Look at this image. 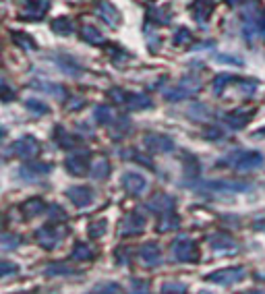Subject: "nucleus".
<instances>
[{
    "label": "nucleus",
    "instance_id": "9",
    "mask_svg": "<svg viewBox=\"0 0 265 294\" xmlns=\"http://www.w3.org/2000/svg\"><path fill=\"white\" fill-rule=\"evenodd\" d=\"M145 145L149 151H156V153H166L174 149V141L166 135H147L145 137Z\"/></svg>",
    "mask_w": 265,
    "mask_h": 294
},
{
    "label": "nucleus",
    "instance_id": "3",
    "mask_svg": "<svg viewBox=\"0 0 265 294\" xmlns=\"http://www.w3.org/2000/svg\"><path fill=\"white\" fill-rule=\"evenodd\" d=\"M245 276H247L245 267H228V269L213 271V274L207 276V280H209V282H215V284H222V286H228V284L240 282Z\"/></svg>",
    "mask_w": 265,
    "mask_h": 294
},
{
    "label": "nucleus",
    "instance_id": "30",
    "mask_svg": "<svg viewBox=\"0 0 265 294\" xmlns=\"http://www.w3.org/2000/svg\"><path fill=\"white\" fill-rule=\"evenodd\" d=\"M15 41L19 44L21 48H25V50H33L35 48V41L31 37H27L25 33H15Z\"/></svg>",
    "mask_w": 265,
    "mask_h": 294
},
{
    "label": "nucleus",
    "instance_id": "36",
    "mask_svg": "<svg viewBox=\"0 0 265 294\" xmlns=\"http://www.w3.org/2000/svg\"><path fill=\"white\" fill-rule=\"evenodd\" d=\"M255 137H265V127H263V129H259V131L255 133Z\"/></svg>",
    "mask_w": 265,
    "mask_h": 294
},
{
    "label": "nucleus",
    "instance_id": "4",
    "mask_svg": "<svg viewBox=\"0 0 265 294\" xmlns=\"http://www.w3.org/2000/svg\"><path fill=\"white\" fill-rule=\"evenodd\" d=\"M64 166H66V170H69L71 174L83 176L87 172V168H90V153H87V151L85 153L83 151H75V153H71L64 160Z\"/></svg>",
    "mask_w": 265,
    "mask_h": 294
},
{
    "label": "nucleus",
    "instance_id": "12",
    "mask_svg": "<svg viewBox=\"0 0 265 294\" xmlns=\"http://www.w3.org/2000/svg\"><path fill=\"white\" fill-rule=\"evenodd\" d=\"M139 255H141L143 263L149 265V267L158 265V263L162 261V251H160V246H158L156 242H147V244H143V246H141V251H139Z\"/></svg>",
    "mask_w": 265,
    "mask_h": 294
},
{
    "label": "nucleus",
    "instance_id": "38",
    "mask_svg": "<svg viewBox=\"0 0 265 294\" xmlns=\"http://www.w3.org/2000/svg\"><path fill=\"white\" fill-rule=\"evenodd\" d=\"M230 5H238V0H230Z\"/></svg>",
    "mask_w": 265,
    "mask_h": 294
},
{
    "label": "nucleus",
    "instance_id": "13",
    "mask_svg": "<svg viewBox=\"0 0 265 294\" xmlns=\"http://www.w3.org/2000/svg\"><path fill=\"white\" fill-rule=\"evenodd\" d=\"M48 172H52V164H27V166L21 168L19 176L31 180V178H37V176L48 174Z\"/></svg>",
    "mask_w": 265,
    "mask_h": 294
},
{
    "label": "nucleus",
    "instance_id": "37",
    "mask_svg": "<svg viewBox=\"0 0 265 294\" xmlns=\"http://www.w3.org/2000/svg\"><path fill=\"white\" fill-rule=\"evenodd\" d=\"M245 294H265V290H251V292H245Z\"/></svg>",
    "mask_w": 265,
    "mask_h": 294
},
{
    "label": "nucleus",
    "instance_id": "1",
    "mask_svg": "<svg viewBox=\"0 0 265 294\" xmlns=\"http://www.w3.org/2000/svg\"><path fill=\"white\" fill-rule=\"evenodd\" d=\"M222 166H230V168H236V170H257L265 164V155L259 153V151H234L230 155H226L222 162Z\"/></svg>",
    "mask_w": 265,
    "mask_h": 294
},
{
    "label": "nucleus",
    "instance_id": "16",
    "mask_svg": "<svg viewBox=\"0 0 265 294\" xmlns=\"http://www.w3.org/2000/svg\"><path fill=\"white\" fill-rule=\"evenodd\" d=\"M249 116H251V112L249 110H236V112H232V114H228V124L232 127V129H242L247 122H249Z\"/></svg>",
    "mask_w": 265,
    "mask_h": 294
},
{
    "label": "nucleus",
    "instance_id": "24",
    "mask_svg": "<svg viewBox=\"0 0 265 294\" xmlns=\"http://www.w3.org/2000/svg\"><path fill=\"white\" fill-rule=\"evenodd\" d=\"M81 33H83V37H85L87 41H92V44H102V41H104V39H102V33H100L96 27H92V25H83Z\"/></svg>",
    "mask_w": 265,
    "mask_h": 294
},
{
    "label": "nucleus",
    "instance_id": "19",
    "mask_svg": "<svg viewBox=\"0 0 265 294\" xmlns=\"http://www.w3.org/2000/svg\"><path fill=\"white\" fill-rule=\"evenodd\" d=\"M73 259H77V261H90V259H94V253H92V248L87 246V244L77 242L75 251H73Z\"/></svg>",
    "mask_w": 265,
    "mask_h": 294
},
{
    "label": "nucleus",
    "instance_id": "34",
    "mask_svg": "<svg viewBox=\"0 0 265 294\" xmlns=\"http://www.w3.org/2000/svg\"><path fill=\"white\" fill-rule=\"evenodd\" d=\"M191 39V33L187 29H179L176 31V44H187Z\"/></svg>",
    "mask_w": 265,
    "mask_h": 294
},
{
    "label": "nucleus",
    "instance_id": "31",
    "mask_svg": "<svg viewBox=\"0 0 265 294\" xmlns=\"http://www.w3.org/2000/svg\"><path fill=\"white\" fill-rule=\"evenodd\" d=\"M130 294H149V284L143 280H132L130 282Z\"/></svg>",
    "mask_w": 265,
    "mask_h": 294
},
{
    "label": "nucleus",
    "instance_id": "2",
    "mask_svg": "<svg viewBox=\"0 0 265 294\" xmlns=\"http://www.w3.org/2000/svg\"><path fill=\"white\" fill-rule=\"evenodd\" d=\"M172 255L176 261H183V263H191V261H197L199 259V251H197V244L193 238L181 234L179 238L174 240L172 244Z\"/></svg>",
    "mask_w": 265,
    "mask_h": 294
},
{
    "label": "nucleus",
    "instance_id": "22",
    "mask_svg": "<svg viewBox=\"0 0 265 294\" xmlns=\"http://www.w3.org/2000/svg\"><path fill=\"white\" fill-rule=\"evenodd\" d=\"M108 174H110V164H108L106 160H100V162L94 166V170H92V176H94L96 180H106Z\"/></svg>",
    "mask_w": 265,
    "mask_h": 294
},
{
    "label": "nucleus",
    "instance_id": "11",
    "mask_svg": "<svg viewBox=\"0 0 265 294\" xmlns=\"http://www.w3.org/2000/svg\"><path fill=\"white\" fill-rule=\"evenodd\" d=\"M35 240L43 246V248H54L60 240V234L52 228V226H43V228H39L35 232Z\"/></svg>",
    "mask_w": 265,
    "mask_h": 294
},
{
    "label": "nucleus",
    "instance_id": "10",
    "mask_svg": "<svg viewBox=\"0 0 265 294\" xmlns=\"http://www.w3.org/2000/svg\"><path fill=\"white\" fill-rule=\"evenodd\" d=\"M143 226H145V220L137 214H132V216H126L120 224V234L122 236H132V234H139L143 230Z\"/></svg>",
    "mask_w": 265,
    "mask_h": 294
},
{
    "label": "nucleus",
    "instance_id": "8",
    "mask_svg": "<svg viewBox=\"0 0 265 294\" xmlns=\"http://www.w3.org/2000/svg\"><path fill=\"white\" fill-rule=\"evenodd\" d=\"M122 185L130 195H141L147 189V180L139 172H126L122 176Z\"/></svg>",
    "mask_w": 265,
    "mask_h": 294
},
{
    "label": "nucleus",
    "instance_id": "26",
    "mask_svg": "<svg viewBox=\"0 0 265 294\" xmlns=\"http://www.w3.org/2000/svg\"><path fill=\"white\" fill-rule=\"evenodd\" d=\"M232 81H234L232 75H217V77L213 79V92H215V94H222L224 87H226V83H232Z\"/></svg>",
    "mask_w": 265,
    "mask_h": 294
},
{
    "label": "nucleus",
    "instance_id": "27",
    "mask_svg": "<svg viewBox=\"0 0 265 294\" xmlns=\"http://www.w3.org/2000/svg\"><path fill=\"white\" fill-rule=\"evenodd\" d=\"M27 110H31L33 114H46V112H50V108L46 104H41L39 100H27Z\"/></svg>",
    "mask_w": 265,
    "mask_h": 294
},
{
    "label": "nucleus",
    "instance_id": "28",
    "mask_svg": "<svg viewBox=\"0 0 265 294\" xmlns=\"http://www.w3.org/2000/svg\"><path fill=\"white\" fill-rule=\"evenodd\" d=\"M106 228H108V222H106V220H102V222H94V224L90 226V234H92L94 238H100V236L106 234Z\"/></svg>",
    "mask_w": 265,
    "mask_h": 294
},
{
    "label": "nucleus",
    "instance_id": "23",
    "mask_svg": "<svg viewBox=\"0 0 265 294\" xmlns=\"http://www.w3.org/2000/svg\"><path fill=\"white\" fill-rule=\"evenodd\" d=\"M112 118H114V112H112V108H110V106H100V108H96V120H98V122L108 124Z\"/></svg>",
    "mask_w": 265,
    "mask_h": 294
},
{
    "label": "nucleus",
    "instance_id": "17",
    "mask_svg": "<svg viewBox=\"0 0 265 294\" xmlns=\"http://www.w3.org/2000/svg\"><path fill=\"white\" fill-rule=\"evenodd\" d=\"M43 209H46V205H43V201H41V199H29V201L23 203V207H21V212H23L27 218L37 216V214H41Z\"/></svg>",
    "mask_w": 265,
    "mask_h": 294
},
{
    "label": "nucleus",
    "instance_id": "32",
    "mask_svg": "<svg viewBox=\"0 0 265 294\" xmlns=\"http://www.w3.org/2000/svg\"><path fill=\"white\" fill-rule=\"evenodd\" d=\"M176 226H179V218L170 216V220H166V216H164V220L160 222V230H172V228H176Z\"/></svg>",
    "mask_w": 265,
    "mask_h": 294
},
{
    "label": "nucleus",
    "instance_id": "14",
    "mask_svg": "<svg viewBox=\"0 0 265 294\" xmlns=\"http://www.w3.org/2000/svg\"><path fill=\"white\" fill-rule=\"evenodd\" d=\"M98 13H100V17L106 21L110 27H114L118 23V13H116V9L110 3H100L98 5Z\"/></svg>",
    "mask_w": 265,
    "mask_h": 294
},
{
    "label": "nucleus",
    "instance_id": "29",
    "mask_svg": "<svg viewBox=\"0 0 265 294\" xmlns=\"http://www.w3.org/2000/svg\"><path fill=\"white\" fill-rule=\"evenodd\" d=\"M46 274L48 276H64V274H73V269H69V267L62 265V263H54V265H48Z\"/></svg>",
    "mask_w": 265,
    "mask_h": 294
},
{
    "label": "nucleus",
    "instance_id": "25",
    "mask_svg": "<svg viewBox=\"0 0 265 294\" xmlns=\"http://www.w3.org/2000/svg\"><path fill=\"white\" fill-rule=\"evenodd\" d=\"M162 294H187V286L179 282H168L162 286Z\"/></svg>",
    "mask_w": 265,
    "mask_h": 294
},
{
    "label": "nucleus",
    "instance_id": "18",
    "mask_svg": "<svg viewBox=\"0 0 265 294\" xmlns=\"http://www.w3.org/2000/svg\"><path fill=\"white\" fill-rule=\"evenodd\" d=\"M50 27H52V31L58 33V35H66V33H71V31H73V23H71L69 19H64V17L54 19Z\"/></svg>",
    "mask_w": 265,
    "mask_h": 294
},
{
    "label": "nucleus",
    "instance_id": "39",
    "mask_svg": "<svg viewBox=\"0 0 265 294\" xmlns=\"http://www.w3.org/2000/svg\"><path fill=\"white\" fill-rule=\"evenodd\" d=\"M199 294H211V292H199Z\"/></svg>",
    "mask_w": 265,
    "mask_h": 294
},
{
    "label": "nucleus",
    "instance_id": "35",
    "mask_svg": "<svg viewBox=\"0 0 265 294\" xmlns=\"http://www.w3.org/2000/svg\"><path fill=\"white\" fill-rule=\"evenodd\" d=\"M9 274H17V265L5 261V263H3V276H9Z\"/></svg>",
    "mask_w": 265,
    "mask_h": 294
},
{
    "label": "nucleus",
    "instance_id": "7",
    "mask_svg": "<svg viewBox=\"0 0 265 294\" xmlns=\"http://www.w3.org/2000/svg\"><path fill=\"white\" fill-rule=\"evenodd\" d=\"M64 195L69 197L77 207H85L94 201V191L90 187H71V189H66Z\"/></svg>",
    "mask_w": 265,
    "mask_h": 294
},
{
    "label": "nucleus",
    "instance_id": "20",
    "mask_svg": "<svg viewBox=\"0 0 265 294\" xmlns=\"http://www.w3.org/2000/svg\"><path fill=\"white\" fill-rule=\"evenodd\" d=\"M126 104L132 108V110H141V108H147L151 104V100L143 94H137V96H126Z\"/></svg>",
    "mask_w": 265,
    "mask_h": 294
},
{
    "label": "nucleus",
    "instance_id": "33",
    "mask_svg": "<svg viewBox=\"0 0 265 294\" xmlns=\"http://www.w3.org/2000/svg\"><path fill=\"white\" fill-rule=\"evenodd\" d=\"M19 242H21V238H19V236H15V238H13V236H9V234H5V236H3V246L7 248V251H11V248H13V246H17Z\"/></svg>",
    "mask_w": 265,
    "mask_h": 294
},
{
    "label": "nucleus",
    "instance_id": "21",
    "mask_svg": "<svg viewBox=\"0 0 265 294\" xmlns=\"http://www.w3.org/2000/svg\"><path fill=\"white\" fill-rule=\"evenodd\" d=\"M90 294H122V290L114 282H106V284H98Z\"/></svg>",
    "mask_w": 265,
    "mask_h": 294
},
{
    "label": "nucleus",
    "instance_id": "15",
    "mask_svg": "<svg viewBox=\"0 0 265 294\" xmlns=\"http://www.w3.org/2000/svg\"><path fill=\"white\" fill-rule=\"evenodd\" d=\"M147 207L151 212H166V209H172L174 207V201L168 195H156V197H153V201L147 203Z\"/></svg>",
    "mask_w": 265,
    "mask_h": 294
},
{
    "label": "nucleus",
    "instance_id": "5",
    "mask_svg": "<svg viewBox=\"0 0 265 294\" xmlns=\"http://www.w3.org/2000/svg\"><path fill=\"white\" fill-rule=\"evenodd\" d=\"M39 151V143L31 137V135H25V137L17 139L13 145H11V153L19 155V157H31Z\"/></svg>",
    "mask_w": 265,
    "mask_h": 294
},
{
    "label": "nucleus",
    "instance_id": "6",
    "mask_svg": "<svg viewBox=\"0 0 265 294\" xmlns=\"http://www.w3.org/2000/svg\"><path fill=\"white\" fill-rule=\"evenodd\" d=\"M48 3L46 0H25L23 3V9H21V19L25 21H31V19H41L48 11Z\"/></svg>",
    "mask_w": 265,
    "mask_h": 294
}]
</instances>
